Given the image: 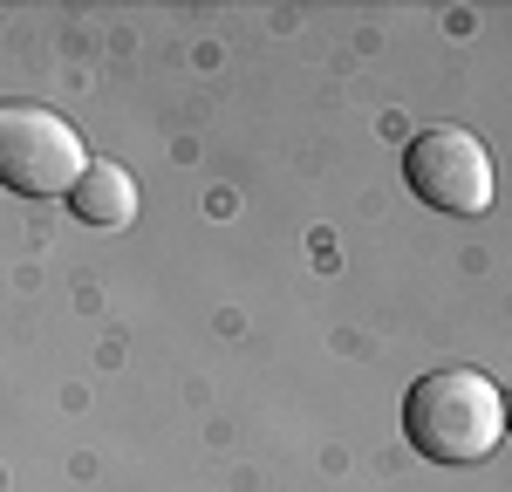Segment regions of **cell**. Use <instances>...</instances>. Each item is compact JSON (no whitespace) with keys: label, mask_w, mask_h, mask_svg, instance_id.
Listing matches in <instances>:
<instances>
[{"label":"cell","mask_w":512,"mask_h":492,"mask_svg":"<svg viewBox=\"0 0 512 492\" xmlns=\"http://www.w3.org/2000/svg\"><path fill=\"white\" fill-rule=\"evenodd\" d=\"M403 431L431 465H485L506 438V390L485 369H431L403 397Z\"/></svg>","instance_id":"1"},{"label":"cell","mask_w":512,"mask_h":492,"mask_svg":"<svg viewBox=\"0 0 512 492\" xmlns=\"http://www.w3.org/2000/svg\"><path fill=\"white\" fill-rule=\"evenodd\" d=\"M89 171L76 123L48 103H0V185L21 199H69Z\"/></svg>","instance_id":"2"},{"label":"cell","mask_w":512,"mask_h":492,"mask_svg":"<svg viewBox=\"0 0 512 492\" xmlns=\"http://www.w3.org/2000/svg\"><path fill=\"white\" fill-rule=\"evenodd\" d=\"M403 171H410V192L437 212H485L492 205V158H485V144H478L472 130H451V123H437L424 137H410V151H403Z\"/></svg>","instance_id":"3"},{"label":"cell","mask_w":512,"mask_h":492,"mask_svg":"<svg viewBox=\"0 0 512 492\" xmlns=\"http://www.w3.org/2000/svg\"><path fill=\"white\" fill-rule=\"evenodd\" d=\"M69 205H76V219H89V226H130V212H137V185H130L123 164H96V158H89V171L76 178Z\"/></svg>","instance_id":"4"}]
</instances>
